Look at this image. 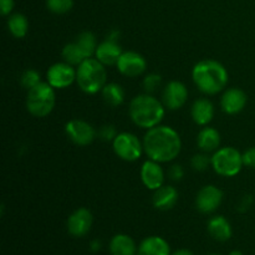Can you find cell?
<instances>
[{
    "mask_svg": "<svg viewBox=\"0 0 255 255\" xmlns=\"http://www.w3.org/2000/svg\"><path fill=\"white\" fill-rule=\"evenodd\" d=\"M171 247L168 242L158 236L144 238L139 243L137 255H171Z\"/></svg>",
    "mask_w": 255,
    "mask_h": 255,
    "instance_id": "17",
    "label": "cell"
},
{
    "mask_svg": "<svg viewBox=\"0 0 255 255\" xmlns=\"http://www.w3.org/2000/svg\"><path fill=\"white\" fill-rule=\"evenodd\" d=\"M191 115L198 126H207L214 117L213 104L204 97L196 100L191 107Z\"/></svg>",
    "mask_w": 255,
    "mask_h": 255,
    "instance_id": "19",
    "label": "cell"
},
{
    "mask_svg": "<svg viewBox=\"0 0 255 255\" xmlns=\"http://www.w3.org/2000/svg\"><path fill=\"white\" fill-rule=\"evenodd\" d=\"M117 134L119 133H117L116 128H115V126H112V125H105V126H102L99 131L100 138L104 139V141H114V139L116 138Z\"/></svg>",
    "mask_w": 255,
    "mask_h": 255,
    "instance_id": "31",
    "label": "cell"
},
{
    "mask_svg": "<svg viewBox=\"0 0 255 255\" xmlns=\"http://www.w3.org/2000/svg\"><path fill=\"white\" fill-rule=\"evenodd\" d=\"M107 71L105 65L96 57H89L77 66L76 82L80 89L89 95L102 91L107 84Z\"/></svg>",
    "mask_w": 255,
    "mask_h": 255,
    "instance_id": "4",
    "label": "cell"
},
{
    "mask_svg": "<svg viewBox=\"0 0 255 255\" xmlns=\"http://www.w3.org/2000/svg\"><path fill=\"white\" fill-rule=\"evenodd\" d=\"M102 99L109 106L117 107L124 104L125 101V90L124 87L116 82H110L105 85L101 91Z\"/></svg>",
    "mask_w": 255,
    "mask_h": 255,
    "instance_id": "23",
    "label": "cell"
},
{
    "mask_svg": "<svg viewBox=\"0 0 255 255\" xmlns=\"http://www.w3.org/2000/svg\"><path fill=\"white\" fill-rule=\"evenodd\" d=\"M228 71L216 60H202L194 65L192 79L197 89L204 95H217L228 84Z\"/></svg>",
    "mask_w": 255,
    "mask_h": 255,
    "instance_id": "2",
    "label": "cell"
},
{
    "mask_svg": "<svg viewBox=\"0 0 255 255\" xmlns=\"http://www.w3.org/2000/svg\"><path fill=\"white\" fill-rule=\"evenodd\" d=\"M120 74L127 77H137L147 69V61L139 52L124 51L116 64Z\"/></svg>",
    "mask_w": 255,
    "mask_h": 255,
    "instance_id": "11",
    "label": "cell"
},
{
    "mask_svg": "<svg viewBox=\"0 0 255 255\" xmlns=\"http://www.w3.org/2000/svg\"><path fill=\"white\" fill-rule=\"evenodd\" d=\"M65 132L71 142L77 146H87L96 138V131L89 122L84 120H70L65 125Z\"/></svg>",
    "mask_w": 255,
    "mask_h": 255,
    "instance_id": "8",
    "label": "cell"
},
{
    "mask_svg": "<svg viewBox=\"0 0 255 255\" xmlns=\"http://www.w3.org/2000/svg\"><path fill=\"white\" fill-rule=\"evenodd\" d=\"M55 89L49 82H40L32 89L27 90L26 109L35 117H46L55 107Z\"/></svg>",
    "mask_w": 255,
    "mask_h": 255,
    "instance_id": "5",
    "label": "cell"
},
{
    "mask_svg": "<svg viewBox=\"0 0 255 255\" xmlns=\"http://www.w3.org/2000/svg\"><path fill=\"white\" fill-rule=\"evenodd\" d=\"M252 204H253V196H251V194H247V196H244L243 198L241 199V202H239L238 211L239 212L248 211V209L252 207Z\"/></svg>",
    "mask_w": 255,
    "mask_h": 255,
    "instance_id": "34",
    "label": "cell"
},
{
    "mask_svg": "<svg viewBox=\"0 0 255 255\" xmlns=\"http://www.w3.org/2000/svg\"><path fill=\"white\" fill-rule=\"evenodd\" d=\"M222 202H223V192L213 184H208L199 189L196 197L197 209L203 214H211L216 212Z\"/></svg>",
    "mask_w": 255,
    "mask_h": 255,
    "instance_id": "10",
    "label": "cell"
},
{
    "mask_svg": "<svg viewBox=\"0 0 255 255\" xmlns=\"http://www.w3.org/2000/svg\"><path fill=\"white\" fill-rule=\"evenodd\" d=\"M247 95L238 87H231L226 90L221 100L222 110L227 115H237L244 110L247 105Z\"/></svg>",
    "mask_w": 255,
    "mask_h": 255,
    "instance_id": "15",
    "label": "cell"
},
{
    "mask_svg": "<svg viewBox=\"0 0 255 255\" xmlns=\"http://www.w3.org/2000/svg\"><path fill=\"white\" fill-rule=\"evenodd\" d=\"M100 248H101V243H100V241H92L91 244H90V249H91L92 252H99Z\"/></svg>",
    "mask_w": 255,
    "mask_h": 255,
    "instance_id": "36",
    "label": "cell"
},
{
    "mask_svg": "<svg viewBox=\"0 0 255 255\" xmlns=\"http://www.w3.org/2000/svg\"><path fill=\"white\" fill-rule=\"evenodd\" d=\"M243 166V153H241L234 147L218 148L212 156V167L219 176H237L242 171Z\"/></svg>",
    "mask_w": 255,
    "mask_h": 255,
    "instance_id": "6",
    "label": "cell"
},
{
    "mask_svg": "<svg viewBox=\"0 0 255 255\" xmlns=\"http://www.w3.org/2000/svg\"><path fill=\"white\" fill-rule=\"evenodd\" d=\"M75 42L79 45V47L81 49V51L84 52V55L86 59L92 57V55H95V52H96L97 46H99L96 36H95L94 32H91V31L81 32V34L77 36L76 41Z\"/></svg>",
    "mask_w": 255,
    "mask_h": 255,
    "instance_id": "25",
    "label": "cell"
},
{
    "mask_svg": "<svg viewBox=\"0 0 255 255\" xmlns=\"http://www.w3.org/2000/svg\"><path fill=\"white\" fill-rule=\"evenodd\" d=\"M114 151L121 159L127 162H134L142 156L143 142L139 141L136 134L131 132H121L112 141Z\"/></svg>",
    "mask_w": 255,
    "mask_h": 255,
    "instance_id": "7",
    "label": "cell"
},
{
    "mask_svg": "<svg viewBox=\"0 0 255 255\" xmlns=\"http://www.w3.org/2000/svg\"><path fill=\"white\" fill-rule=\"evenodd\" d=\"M162 82V77L161 75L158 74H148L146 77L143 79V89L147 94H152V92L156 91L157 89L159 87Z\"/></svg>",
    "mask_w": 255,
    "mask_h": 255,
    "instance_id": "30",
    "label": "cell"
},
{
    "mask_svg": "<svg viewBox=\"0 0 255 255\" xmlns=\"http://www.w3.org/2000/svg\"><path fill=\"white\" fill-rule=\"evenodd\" d=\"M197 144L206 153L216 152L221 144V133L214 127H203L197 136Z\"/></svg>",
    "mask_w": 255,
    "mask_h": 255,
    "instance_id": "21",
    "label": "cell"
},
{
    "mask_svg": "<svg viewBox=\"0 0 255 255\" xmlns=\"http://www.w3.org/2000/svg\"><path fill=\"white\" fill-rule=\"evenodd\" d=\"M243 163L244 166L255 168V147H251L243 153Z\"/></svg>",
    "mask_w": 255,
    "mask_h": 255,
    "instance_id": "32",
    "label": "cell"
},
{
    "mask_svg": "<svg viewBox=\"0 0 255 255\" xmlns=\"http://www.w3.org/2000/svg\"><path fill=\"white\" fill-rule=\"evenodd\" d=\"M129 117L132 122L144 129L158 126L164 117V105L151 94L137 95L129 104Z\"/></svg>",
    "mask_w": 255,
    "mask_h": 255,
    "instance_id": "3",
    "label": "cell"
},
{
    "mask_svg": "<svg viewBox=\"0 0 255 255\" xmlns=\"http://www.w3.org/2000/svg\"><path fill=\"white\" fill-rule=\"evenodd\" d=\"M168 174H169V177H171L172 181L177 182V181H181V179L183 178L184 171H183V168H182L181 164H173V166L169 168Z\"/></svg>",
    "mask_w": 255,
    "mask_h": 255,
    "instance_id": "33",
    "label": "cell"
},
{
    "mask_svg": "<svg viewBox=\"0 0 255 255\" xmlns=\"http://www.w3.org/2000/svg\"><path fill=\"white\" fill-rule=\"evenodd\" d=\"M47 82L54 89H66L76 81V70L67 62H56L46 72Z\"/></svg>",
    "mask_w": 255,
    "mask_h": 255,
    "instance_id": "9",
    "label": "cell"
},
{
    "mask_svg": "<svg viewBox=\"0 0 255 255\" xmlns=\"http://www.w3.org/2000/svg\"><path fill=\"white\" fill-rule=\"evenodd\" d=\"M20 82H21L22 87H25L26 90L32 89V87H35L37 84L41 82V80H40V74L36 70L27 69L26 71L22 72L21 77H20Z\"/></svg>",
    "mask_w": 255,
    "mask_h": 255,
    "instance_id": "28",
    "label": "cell"
},
{
    "mask_svg": "<svg viewBox=\"0 0 255 255\" xmlns=\"http://www.w3.org/2000/svg\"><path fill=\"white\" fill-rule=\"evenodd\" d=\"M208 255H221V254H208Z\"/></svg>",
    "mask_w": 255,
    "mask_h": 255,
    "instance_id": "39",
    "label": "cell"
},
{
    "mask_svg": "<svg viewBox=\"0 0 255 255\" xmlns=\"http://www.w3.org/2000/svg\"><path fill=\"white\" fill-rule=\"evenodd\" d=\"M192 168L197 172H204L209 166H212V157H209L206 152L197 153L191 159Z\"/></svg>",
    "mask_w": 255,
    "mask_h": 255,
    "instance_id": "29",
    "label": "cell"
},
{
    "mask_svg": "<svg viewBox=\"0 0 255 255\" xmlns=\"http://www.w3.org/2000/svg\"><path fill=\"white\" fill-rule=\"evenodd\" d=\"M109 249L111 255H137L138 247L127 234H116L112 237Z\"/></svg>",
    "mask_w": 255,
    "mask_h": 255,
    "instance_id": "22",
    "label": "cell"
},
{
    "mask_svg": "<svg viewBox=\"0 0 255 255\" xmlns=\"http://www.w3.org/2000/svg\"><path fill=\"white\" fill-rule=\"evenodd\" d=\"M121 46L119 45V42L114 41V40L106 39L105 41H102L101 44H99L97 46L96 52H95V57L99 60L101 64L106 65H116L119 61L120 56L122 55Z\"/></svg>",
    "mask_w": 255,
    "mask_h": 255,
    "instance_id": "16",
    "label": "cell"
},
{
    "mask_svg": "<svg viewBox=\"0 0 255 255\" xmlns=\"http://www.w3.org/2000/svg\"><path fill=\"white\" fill-rule=\"evenodd\" d=\"M171 255H194L189 249H178V251L173 252Z\"/></svg>",
    "mask_w": 255,
    "mask_h": 255,
    "instance_id": "37",
    "label": "cell"
},
{
    "mask_svg": "<svg viewBox=\"0 0 255 255\" xmlns=\"http://www.w3.org/2000/svg\"><path fill=\"white\" fill-rule=\"evenodd\" d=\"M228 255H244L241 251H232Z\"/></svg>",
    "mask_w": 255,
    "mask_h": 255,
    "instance_id": "38",
    "label": "cell"
},
{
    "mask_svg": "<svg viewBox=\"0 0 255 255\" xmlns=\"http://www.w3.org/2000/svg\"><path fill=\"white\" fill-rule=\"evenodd\" d=\"M0 9L4 16L9 15L14 9V0H0Z\"/></svg>",
    "mask_w": 255,
    "mask_h": 255,
    "instance_id": "35",
    "label": "cell"
},
{
    "mask_svg": "<svg viewBox=\"0 0 255 255\" xmlns=\"http://www.w3.org/2000/svg\"><path fill=\"white\" fill-rule=\"evenodd\" d=\"M61 54L64 61L72 65V66H79L84 60H86L84 52L81 51V49H80L76 42H70V44L65 45Z\"/></svg>",
    "mask_w": 255,
    "mask_h": 255,
    "instance_id": "26",
    "label": "cell"
},
{
    "mask_svg": "<svg viewBox=\"0 0 255 255\" xmlns=\"http://www.w3.org/2000/svg\"><path fill=\"white\" fill-rule=\"evenodd\" d=\"M188 100V89L181 81H171L166 85L162 94V102L164 107L176 111L183 107Z\"/></svg>",
    "mask_w": 255,
    "mask_h": 255,
    "instance_id": "13",
    "label": "cell"
},
{
    "mask_svg": "<svg viewBox=\"0 0 255 255\" xmlns=\"http://www.w3.org/2000/svg\"><path fill=\"white\" fill-rule=\"evenodd\" d=\"M139 174H141L142 183L151 191H156L159 187L163 186L164 172L158 162L152 161V159L146 161L142 164Z\"/></svg>",
    "mask_w": 255,
    "mask_h": 255,
    "instance_id": "14",
    "label": "cell"
},
{
    "mask_svg": "<svg viewBox=\"0 0 255 255\" xmlns=\"http://www.w3.org/2000/svg\"><path fill=\"white\" fill-rule=\"evenodd\" d=\"M92 222H94V217H92L90 209L85 208V207L77 208L67 218V232L75 238H82L90 232Z\"/></svg>",
    "mask_w": 255,
    "mask_h": 255,
    "instance_id": "12",
    "label": "cell"
},
{
    "mask_svg": "<svg viewBox=\"0 0 255 255\" xmlns=\"http://www.w3.org/2000/svg\"><path fill=\"white\" fill-rule=\"evenodd\" d=\"M46 6L54 14H66L74 6V0H46Z\"/></svg>",
    "mask_w": 255,
    "mask_h": 255,
    "instance_id": "27",
    "label": "cell"
},
{
    "mask_svg": "<svg viewBox=\"0 0 255 255\" xmlns=\"http://www.w3.org/2000/svg\"><path fill=\"white\" fill-rule=\"evenodd\" d=\"M7 27H9L10 34L16 39H22L26 36L27 31H29V20L25 15L17 14L11 15L7 20Z\"/></svg>",
    "mask_w": 255,
    "mask_h": 255,
    "instance_id": "24",
    "label": "cell"
},
{
    "mask_svg": "<svg viewBox=\"0 0 255 255\" xmlns=\"http://www.w3.org/2000/svg\"><path fill=\"white\" fill-rule=\"evenodd\" d=\"M208 233L213 239L218 242H227L232 238L233 229L228 219L223 216L212 217L208 221Z\"/></svg>",
    "mask_w": 255,
    "mask_h": 255,
    "instance_id": "20",
    "label": "cell"
},
{
    "mask_svg": "<svg viewBox=\"0 0 255 255\" xmlns=\"http://www.w3.org/2000/svg\"><path fill=\"white\" fill-rule=\"evenodd\" d=\"M144 153L158 163H167L178 157L182 149V139L178 132L169 126L149 128L143 138Z\"/></svg>",
    "mask_w": 255,
    "mask_h": 255,
    "instance_id": "1",
    "label": "cell"
},
{
    "mask_svg": "<svg viewBox=\"0 0 255 255\" xmlns=\"http://www.w3.org/2000/svg\"><path fill=\"white\" fill-rule=\"evenodd\" d=\"M178 202V191L172 186H162L156 189L152 197L154 208L159 211H169Z\"/></svg>",
    "mask_w": 255,
    "mask_h": 255,
    "instance_id": "18",
    "label": "cell"
}]
</instances>
